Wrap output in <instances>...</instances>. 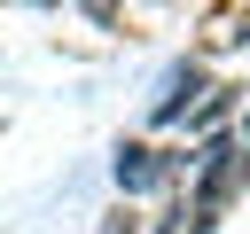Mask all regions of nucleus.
Listing matches in <instances>:
<instances>
[{
    "instance_id": "f257e3e1",
    "label": "nucleus",
    "mask_w": 250,
    "mask_h": 234,
    "mask_svg": "<svg viewBox=\"0 0 250 234\" xmlns=\"http://www.w3.org/2000/svg\"><path fill=\"white\" fill-rule=\"evenodd\" d=\"M180 172V156H164V148H148V140H125L117 148V187L125 195H148V187H164Z\"/></svg>"
},
{
    "instance_id": "f03ea898",
    "label": "nucleus",
    "mask_w": 250,
    "mask_h": 234,
    "mask_svg": "<svg viewBox=\"0 0 250 234\" xmlns=\"http://www.w3.org/2000/svg\"><path fill=\"white\" fill-rule=\"evenodd\" d=\"M195 86H203V70H195V62H180V70L164 78V94H156V109H148V117H156V125H180V117H188V101H195Z\"/></svg>"
},
{
    "instance_id": "7ed1b4c3",
    "label": "nucleus",
    "mask_w": 250,
    "mask_h": 234,
    "mask_svg": "<svg viewBox=\"0 0 250 234\" xmlns=\"http://www.w3.org/2000/svg\"><path fill=\"white\" fill-rule=\"evenodd\" d=\"M203 39H211V47H242V39H250V8H211Z\"/></svg>"
},
{
    "instance_id": "20e7f679",
    "label": "nucleus",
    "mask_w": 250,
    "mask_h": 234,
    "mask_svg": "<svg viewBox=\"0 0 250 234\" xmlns=\"http://www.w3.org/2000/svg\"><path fill=\"white\" fill-rule=\"evenodd\" d=\"M86 16H94V23H109V16H117V0H86Z\"/></svg>"
}]
</instances>
